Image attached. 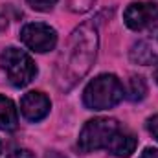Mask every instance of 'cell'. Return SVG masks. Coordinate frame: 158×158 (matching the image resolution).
Instances as JSON below:
<instances>
[{
  "mask_svg": "<svg viewBox=\"0 0 158 158\" xmlns=\"http://www.w3.org/2000/svg\"><path fill=\"white\" fill-rule=\"evenodd\" d=\"M123 85L116 76L103 74L90 81L83 92V103L90 110H107L123 99Z\"/></svg>",
  "mask_w": 158,
  "mask_h": 158,
  "instance_id": "cell-2",
  "label": "cell"
},
{
  "mask_svg": "<svg viewBox=\"0 0 158 158\" xmlns=\"http://www.w3.org/2000/svg\"><path fill=\"white\" fill-rule=\"evenodd\" d=\"M153 76H155V81L158 83V63H156V66H155V70H153Z\"/></svg>",
  "mask_w": 158,
  "mask_h": 158,
  "instance_id": "cell-18",
  "label": "cell"
},
{
  "mask_svg": "<svg viewBox=\"0 0 158 158\" xmlns=\"http://www.w3.org/2000/svg\"><path fill=\"white\" fill-rule=\"evenodd\" d=\"M26 2L37 11H50L57 4V0H26Z\"/></svg>",
  "mask_w": 158,
  "mask_h": 158,
  "instance_id": "cell-13",
  "label": "cell"
},
{
  "mask_svg": "<svg viewBox=\"0 0 158 158\" xmlns=\"http://www.w3.org/2000/svg\"><path fill=\"white\" fill-rule=\"evenodd\" d=\"M131 59L138 64L158 63V19L149 30V37L136 42L131 50Z\"/></svg>",
  "mask_w": 158,
  "mask_h": 158,
  "instance_id": "cell-7",
  "label": "cell"
},
{
  "mask_svg": "<svg viewBox=\"0 0 158 158\" xmlns=\"http://www.w3.org/2000/svg\"><path fill=\"white\" fill-rule=\"evenodd\" d=\"M145 94H147L145 79L142 76H131L129 83H127V98L131 101H140L145 98Z\"/></svg>",
  "mask_w": 158,
  "mask_h": 158,
  "instance_id": "cell-11",
  "label": "cell"
},
{
  "mask_svg": "<svg viewBox=\"0 0 158 158\" xmlns=\"http://www.w3.org/2000/svg\"><path fill=\"white\" fill-rule=\"evenodd\" d=\"M19 123V112L15 103L6 98L0 96V129L2 131H13Z\"/></svg>",
  "mask_w": 158,
  "mask_h": 158,
  "instance_id": "cell-10",
  "label": "cell"
},
{
  "mask_svg": "<svg viewBox=\"0 0 158 158\" xmlns=\"http://www.w3.org/2000/svg\"><path fill=\"white\" fill-rule=\"evenodd\" d=\"M20 40L33 52L46 53L55 48L57 33L52 26L44 22H30L20 30Z\"/></svg>",
  "mask_w": 158,
  "mask_h": 158,
  "instance_id": "cell-5",
  "label": "cell"
},
{
  "mask_svg": "<svg viewBox=\"0 0 158 158\" xmlns=\"http://www.w3.org/2000/svg\"><path fill=\"white\" fill-rule=\"evenodd\" d=\"M0 68L4 70L7 81L17 88L30 85L31 79L37 76L33 59L19 48H6L0 53Z\"/></svg>",
  "mask_w": 158,
  "mask_h": 158,
  "instance_id": "cell-3",
  "label": "cell"
},
{
  "mask_svg": "<svg viewBox=\"0 0 158 158\" xmlns=\"http://www.w3.org/2000/svg\"><path fill=\"white\" fill-rule=\"evenodd\" d=\"M156 19H158L156 2H132L123 11L125 24L134 31H142L145 28H151Z\"/></svg>",
  "mask_w": 158,
  "mask_h": 158,
  "instance_id": "cell-6",
  "label": "cell"
},
{
  "mask_svg": "<svg viewBox=\"0 0 158 158\" xmlns=\"http://www.w3.org/2000/svg\"><path fill=\"white\" fill-rule=\"evenodd\" d=\"M7 158H35L33 156V153L31 151H28V149H15V151H11Z\"/></svg>",
  "mask_w": 158,
  "mask_h": 158,
  "instance_id": "cell-15",
  "label": "cell"
},
{
  "mask_svg": "<svg viewBox=\"0 0 158 158\" xmlns=\"http://www.w3.org/2000/svg\"><path fill=\"white\" fill-rule=\"evenodd\" d=\"M0 151H2V145H0Z\"/></svg>",
  "mask_w": 158,
  "mask_h": 158,
  "instance_id": "cell-19",
  "label": "cell"
},
{
  "mask_svg": "<svg viewBox=\"0 0 158 158\" xmlns=\"http://www.w3.org/2000/svg\"><path fill=\"white\" fill-rule=\"evenodd\" d=\"M119 129V123L114 118H94L85 123L77 140V147L83 153H92L107 147L114 132Z\"/></svg>",
  "mask_w": 158,
  "mask_h": 158,
  "instance_id": "cell-4",
  "label": "cell"
},
{
  "mask_svg": "<svg viewBox=\"0 0 158 158\" xmlns=\"http://www.w3.org/2000/svg\"><path fill=\"white\" fill-rule=\"evenodd\" d=\"M96 0H68V9L74 13H85L94 6Z\"/></svg>",
  "mask_w": 158,
  "mask_h": 158,
  "instance_id": "cell-12",
  "label": "cell"
},
{
  "mask_svg": "<svg viewBox=\"0 0 158 158\" xmlns=\"http://www.w3.org/2000/svg\"><path fill=\"white\" fill-rule=\"evenodd\" d=\"M140 158H158V149H153V147H147L142 155H140Z\"/></svg>",
  "mask_w": 158,
  "mask_h": 158,
  "instance_id": "cell-16",
  "label": "cell"
},
{
  "mask_svg": "<svg viewBox=\"0 0 158 158\" xmlns=\"http://www.w3.org/2000/svg\"><path fill=\"white\" fill-rule=\"evenodd\" d=\"M98 44H99V35L94 20L81 24L72 31L64 50L57 59L53 74L55 86L61 92L72 90L90 72L98 55Z\"/></svg>",
  "mask_w": 158,
  "mask_h": 158,
  "instance_id": "cell-1",
  "label": "cell"
},
{
  "mask_svg": "<svg viewBox=\"0 0 158 158\" xmlns=\"http://www.w3.org/2000/svg\"><path fill=\"white\" fill-rule=\"evenodd\" d=\"M147 131L153 134L155 140H158V114H155L153 118L147 119Z\"/></svg>",
  "mask_w": 158,
  "mask_h": 158,
  "instance_id": "cell-14",
  "label": "cell"
},
{
  "mask_svg": "<svg viewBox=\"0 0 158 158\" xmlns=\"http://www.w3.org/2000/svg\"><path fill=\"white\" fill-rule=\"evenodd\" d=\"M50 107H52L50 99L37 90L24 94L20 101V112L24 114V118L28 121H40L42 118H46L50 112Z\"/></svg>",
  "mask_w": 158,
  "mask_h": 158,
  "instance_id": "cell-8",
  "label": "cell"
},
{
  "mask_svg": "<svg viewBox=\"0 0 158 158\" xmlns=\"http://www.w3.org/2000/svg\"><path fill=\"white\" fill-rule=\"evenodd\" d=\"M136 145H138L136 136L132 132H129V131H125V129L119 127L118 131L114 132V136L110 138V142L107 143L105 149L110 155H114V156H118V158H127L134 153Z\"/></svg>",
  "mask_w": 158,
  "mask_h": 158,
  "instance_id": "cell-9",
  "label": "cell"
},
{
  "mask_svg": "<svg viewBox=\"0 0 158 158\" xmlns=\"http://www.w3.org/2000/svg\"><path fill=\"white\" fill-rule=\"evenodd\" d=\"M6 28H7V19H6L4 15H0V31L6 30Z\"/></svg>",
  "mask_w": 158,
  "mask_h": 158,
  "instance_id": "cell-17",
  "label": "cell"
}]
</instances>
